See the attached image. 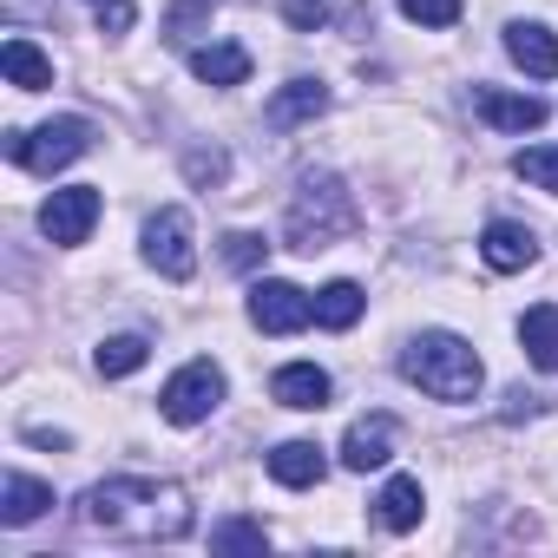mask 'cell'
I'll use <instances>...</instances> for the list:
<instances>
[{
	"instance_id": "obj_1",
	"label": "cell",
	"mask_w": 558,
	"mask_h": 558,
	"mask_svg": "<svg viewBox=\"0 0 558 558\" xmlns=\"http://www.w3.org/2000/svg\"><path fill=\"white\" fill-rule=\"evenodd\" d=\"M86 525L125 545H171L191 532V493L171 480H99L80 499Z\"/></svg>"
},
{
	"instance_id": "obj_2",
	"label": "cell",
	"mask_w": 558,
	"mask_h": 558,
	"mask_svg": "<svg viewBox=\"0 0 558 558\" xmlns=\"http://www.w3.org/2000/svg\"><path fill=\"white\" fill-rule=\"evenodd\" d=\"M401 375H408L414 388H427L434 401H473L480 381H486L473 342H460V336H447V329L414 336V342L401 349Z\"/></svg>"
},
{
	"instance_id": "obj_3",
	"label": "cell",
	"mask_w": 558,
	"mask_h": 558,
	"mask_svg": "<svg viewBox=\"0 0 558 558\" xmlns=\"http://www.w3.org/2000/svg\"><path fill=\"white\" fill-rule=\"evenodd\" d=\"M355 197H349V184L336 178V171H310L303 184H296V197H290V250H329L336 236H349L355 230Z\"/></svg>"
},
{
	"instance_id": "obj_4",
	"label": "cell",
	"mask_w": 558,
	"mask_h": 558,
	"mask_svg": "<svg viewBox=\"0 0 558 558\" xmlns=\"http://www.w3.org/2000/svg\"><path fill=\"white\" fill-rule=\"evenodd\" d=\"M86 151H93V125L86 119H47L40 132H8V158L27 165V171H40V178L66 171Z\"/></svg>"
},
{
	"instance_id": "obj_5",
	"label": "cell",
	"mask_w": 558,
	"mask_h": 558,
	"mask_svg": "<svg viewBox=\"0 0 558 558\" xmlns=\"http://www.w3.org/2000/svg\"><path fill=\"white\" fill-rule=\"evenodd\" d=\"M217 401H223V368H217V362H184V368L165 381V395H158V408H165L171 427H197V421H210Z\"/></svg>"
},
{
	"instance_id": "obj_6",
	"label": "cell",
	"mask_w": 558,
	"mask_h": 558,
	"mask_svg": "<svg viewBox=\"0 0 558 558\" xmlns=\"http://www.w3.org/2000/svg\"><path fill=\"white\" fill-rule=\"evenodd\" d=\"M145 263L158 276H171V283H191V269H197V243H191V217L184 210H158L145 223Z\"/></svg>"
},
{
	"instance_id": "obj_7",
	"label": "cell",
	"mask_w": 558,
	"mask_h": 558,
	"mask_svg": "<svg viewBox=\"0 0 558 558\" xmlns=\"http://www.w3.org/2000/svg\"><path fill=\"white\" fill-rule=\"evenodd\" d=\"M250 323L263 336H296L316 323V296H303L296 283H256L250 290Z\"/></svg>"
},
{
	"instance_id": "obj_8",
	"label": "cell",
	"mask_w": 558,
	"mask_h": 558,
	"mask_svg": "<svg viewBox=\"0 0 558 558\" xmlns=\"http://www.w3.org/2000/svg\"><path fill=\"white\" fill-rule=\"evenodd\" d=\"M93 223H99V191L93 184H66V191H53L47 204H40V230L53 236V243H86L93 236Z\"/></svg>"
},
{
	"instance_id": "obj_9",
	"label": "cell",
	"mask_w": 558,
	"mask_h": 558,
	"mask_svg": "<svg viewBox=\"0 0 558 558\" xmlns=\"http://www.w3.org/2000/svg\"><path fill=\"white\" fill-rule=\"evenodd\" d=\"M395 460V421L388 414H368V421H355L349 434H342V466L349 473H375V466H388Z\"/></svg>"
},
{
	"instance_id": "obj_10",
	"label": "cell",
	"mask_w": 558,
	"mask_h": 558,
	"mask_svg": "<svg viewBox=\"0 0 558 558\" xmlns=\"http://www.w3.org/2000/svg\"><path fill=\"white\" fill-rule=\"evenodd\" d=\"M473 106H480V119H486V125H499V132H538V125H545V106H538L532 93L480 86V93H473Z\"/></svg>"
},
{
	"instance_id": "obj_11",
	"label": "cell",
	"mask_w": 558,
	"mask_h": 558,
	"mask_svg": "<svg viewBox=\"0 0 558 558\" xmlns=\"http://www.w3.org/2000/svg\"><path fill=\"white\" fill-rule=\"evenodd\" d=\"M480 256L499 269V276H512V269H532L538 263V236L525 230V223H486V236H480Z\"/></svg>"
},
{
	"instance_id": "obj_12",
	"label": "cell",
	"mask_w": 558,
	"mask_h": 558,
	"mask_svg": "<svg viewBox=\"0 0 558 558\" xmlns=\"http://www.w3.org/2000/svg\"><path fill=\"white\" fill-rule=\"evenodd\" d=\"M506 53H512L519 73H532V80H558V40H551L538 21H512V27H506Z\"/></svg>"
},
{
	"instance_id": "obj_13",
	"label": "cell",
	"mask_w": 558,
	"mask_h": 558,
	"mask_svg": "<svg viewBox=\"0 0 558 558\" xmlns=\"http://www.w3.org/2000/svg\"><path fill=\"white\" fill-rule=\"evenodd\" d=\"M269 395L283 408H296V414H316V408H329V375L316 362H290V368H276Z\"/></svg>"
},
{
	"instance_id": "obj_14",
	"label": "cell",
	"mask_w": 558,
	"mask_h": 558,
	"mask_svg": "<svg viewBox=\"0 0 558 558\" xmlns=\"http://www.w3.org/2000/svg\"><path fill=\"white\" fill-rule=\"evenodd\" d=\"M316 112H329V86H323V80H290L283 93L263 106V119H269L276 132H290V125H303V119H316Z\"/></svg>"
},
{
	"instance_id": "obj_15",
	"label": "cell",
	"mask_w": 558,
	"mask_h": 558,
	"mask_svg": "<svg viewBox=\"0 0 558 558\" xmlns=\"http://www.w3.org/2000/svg\"><path fill=\"white\" fill-rule=\"evenodd\" d=\"M323 473H329V460H323L316 440H283L269 453V480L276 486H323Z\"/></svg>"
},
{
	"instance_id": "obj_16",
	"label": "cell",
	"mask_w": 558,
	"mask_h": 558,
	"mask_svg": "<svg viewBox=\"0 0 558 558\" xmlns=\"http://www.w3.org/2000/svg\"><path fill=\"white\" fill-rule=\"evenodd\" d=\"M0 73H8L21 93H47V86H53V60H47L34 40H21V34L0 47Z\"/></svg>"
},
{
	"instance_id": "obj_17",
	"label": "cell",
	"mask_w": 558,
	"mask_h": 558,
	"mask_svg": "<svg viewBox=\"0 0 558 558\" xmlns=\"http://www.w3.org/2000/svg\"><path fill=\"white\" fill-rule=\"evenodd\" d=\"M519 342H525L532 368L558 375V303H538V310H525V323H519Z\"/></svg>"
},
{
	"instance_id": "obj_18",
	"label": "cell",
	"mask_w": 558,
	"mask_h": 558,
	"mask_svg": "<svg viewBox=\"0 0 558 558\" xmlns=\"http://www.w3.org/2000/svg\"><path fill=\"white\" fill-rule=\"evenodd\" d=\"M47 506H53V486H47V480L8 473V486H0V519H8V525H34Z\"/></svg>"
},
{
	"instance_id": "obj_19",
	"label": "cell",
	"mask_w": 558,
	"mask_h": 558,
	"mask_svg": "<svg viewBox=\"0 0 558 558\" xmlns=\"http://www.w3.org/2000/svg\"><path fill=\"white\" fill-rule=\"evenodd\" d=\"M191 73H197L204 86H243V80H250V53L230 47V40H223V47H197V53H191Z\"/></svg>"
},
{
	"instance_id": "obj_20",
	"label": "cell",
	"mask_w": 558,
	"mask_h": 558,
	"mask_svg": "<svg viewBox=\"0 0 558 558\" xmlns=\"http://www.w3.org/2000/svg\"><path fill=\"white\" fill-rule=\"evenodd\" d=\"M375 506H381V525H388V532H414V525H421V512H427L421 480H408V473H401V480H388Z\"/></svg>"
},
{
	"instance_id": "obj_21",
	"label": "cell",
	"mask_w": 558,
	"mask_h": 558,
	"mask_svg": "<svg viewBox=\"0 0 558 558\" xmlns=\"http://www.w3.org/2000/svg\"><path fill=\"white\" fill-rule=\"evenodd\" d=\"M362 310H368L362 283H329V290L316 296V323H323V329H355V323H362Z\"/></svg>"
},
{
	"instance_id": "obj_22",
	"label": "cell",
	"mask_w": 558,
	"mask_h": 558,
	"mask_svg": "<svg viewBox=\"0 0 558 558\" xmlns=\"http://www.w3.org/2000/svg\"><path fill=\"white\" fill-rule=\"evenodd\" d=\"M145 355H151V349H145V336H112V342H99V355H93V362H99V375H106V381H119V375H138V368H145Z\"/></svg>"
},
{
	"instance_id": "obj_23",
	"label": "cell",
	"mask_w": 558,
	"mask_h": 558,
	"mask_svg": "<svg viewBox=\"0 0 558 558\" xmlns=\"http://www.w3.org/2000/svg\"><path fill=\"white\" fill-rule=\"evenodd\" d=\"M512 171H519L525 184H538V191L558 197V145H525V151L512 158Z\"/></svg>"
},
{
	"instance_id": "obj_24",
	"label": "cell",
	"mask_w": 558,
	"mask_h": 558,
	"mask_svg": "<svg viewBox=\"0 0 558 558\" xmlns=\"http://www.w3.org/2000/svg\"><path fill=\"white\" fill-rule=\"evenodd\" d=\"M204 27H210V0H178V8L165 14V40L171 47H191Z\"/></svg>"
},
{
	"instance_id": "obj_25",
	"label": "cell",
	"mask_w": 558,
	"mask_h": 558,
	"mask_svg": "<svg viewBox=\"0 0 558 558\" xmlns=\"http://www.w3.org/2000/svg\"><path fill=\"white\" fill-rule=\"evenodd\" d=\"M210 545H217V551H263V545H269V532H263V525H250V519H230V525H217V532H210Z\"/></svg>"
},
{
	"instance_id": "obj_26",
	"label": "cell",
	"mask_w": 558,
	"mask_h": 558,
	"mask_svg": "<svg viewBox=\"0 0 558 558\" xmlns=\"http://www.w3.org/2000/svg\"><path fill=\"white\" fill-rule=\"evenodd\" d=\"M263 256H269V243H263L256 230H230V236H223V263H230V269H256Z\"/></svg>"
},
{
	"instance_id": "obj_27",
	"label": "cell",
	"mask_w": 558,
	"mask_h": 558,
	"mask_svg": "<svg viewBox=\"0 0 558 558\" xmlns=\"http://www.w3.org/2000/svg\"><path fill=\"white\" fill-rule=\"evenodd\" d=\"M86 8H93L99 34H132V21H138V0H86Z\"/></svg>"
},
{
	"instance_id": "obj_28",
	"label": "cell",
	"mask_w": 558,
	"mask_h": 558,
	"mask_svg": "<svg viewBox=\"0 0 558 558\" xmlns=\"http://www.w3.org/2000/svg\"><path fill=\"white\" fill-rule=\"evenodd\" d=\"M401 14L421 27H453L460 21V0H401Z\"/></svg>"
},
{
	"instance_id": "obj_29",
	"label": "cell",
	"mask_w": 558,
	"mask_h": 558,
	"mask_svg": "<svg viewBox=\"0 0 558 558\" xmlns=\"http://www.w3.org/2000/svg\"><path fill=\"white\" fill-rule=\"evenodd\" d=\"M223 171H230V158H223L217 145H210V151H191V158H184V178H191V184H223Z\"/></svg>"
},
{
	"instance_id": "obj_30",
	"label": "cell",
	"mask_w": 558,
	"mask_h": 558,
	"mask_svg": "<svg viewBox=\"0 0 558 558\" xmlns=\"http://www.w3.org/2000/svg\"><path fill=\"white\" fill-rule=\"evenodd\" d=\"M290 21L296 27H323L329 14H323V0H290Z\"/></svg>"
},
{
	"instance_id": "obj_31",
	"label": "cell",
	"mask_w": 558,
	"mask_h": 558,
	"mask_svg": "<svg viewBox=\"0 0 558 558\" xmlns=\"http://www.w3.org/2000/svg\"><path fill=\"white\" fill-rule=\"evenodd\" d=\"M8 8H14V14H27V8H34V0H8Z\"/></svg>"
}]
</instances>
